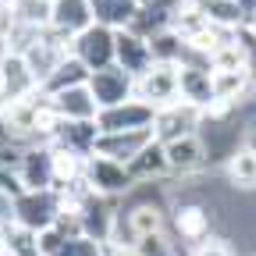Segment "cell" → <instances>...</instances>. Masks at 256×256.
<instances>
[{
    "mask_svg": "<svg viewBox=\"0 0 256 256\" xmlns=\"http://www.w3.org/2000/svg\"><path fill=\"white\" fill-rule=\"evenodd\" d=\"M136 96L146 100V104H153L156 110L174 104V100H182V64L153 60L150 68L136 78Z\"/></svg>",
    "mask_w": 256,
    "mask_h": 256,
    "instance_id": "6da1fadb",
    "label": "cell"
},
{
    "mask_svg": "<svg viewBox=\"0 0 256 256\" xmlns=\"http://www.w3.org/2000/svg\"><path fill=\"white\" fill-rule=\"evenodd\" d=\"M60 217L57 210V192L54 188H40V192H22L18 200H11V220L32 232H46L54 228Z\"/></svg>",
    "mask_w": 256,
    "mask_h": 256,
    "instance_id": "7a4b0ae2",
    "label": "cell"
},
{
    "mask_svg": "<svg viewBox=\"0 0 256 256\" xmlns=\"http://www.w3.org/2000/svg\"><path fill=\"white\" fill-rule=\"evenodd\" d=\"M89 89L96 96V104H100V110H107V107L136 100V75L124 72L121 64H110V68H100L89 75Z\"/></svg>",
    "mask_w": 256,
    "mask_h": 256,
    "instance_id": "3957f363",
    "label": "cell"
},
{
    "mask_svg": "<svg viewBox=\"0 0 256 256\" xmlns=\"http://www.w3.org/2000/svg\"><path fill=\"white\" fill-rule=\"evenodd\" d=\"M200 124H203V110H200V107H192V104H185V100H174V104H168V107L156 110L153 139H156V142H174V139H182V136L200 132Z\"/></svg>",
    "mask_w": 256,
    "mask_h": 256,
    "instance_id": "277c9868",
    "label": "cell"
},
{
    "mask_svg": "<svg viewBox=\"0 0 256 256\" xmlns=\"http://www.w3.org/2000/svg\"><path fill=\"white\" fill-rule=\"evenodd\" d=\"M72 54L86 64L89 72H100V68H110L114 64V28L107 25H89L86 32L72 40Z\"/></svg>",
    "mask_w": 256,
    "mask_h": 256,
    "instance_id": "5b68a950",
    "label": "cell"
},
{
    "mask_svg": "<svg viewBox=\"0 0 256 256\" xmlns=\"http://www.w3.org/2000/svg\"><path fill=\"white\" fill-rule=\"evenodd\" d=\"M156 121V107L146 104V100H128V104H118V107H107L100 110L96 124L100 132H142V128H153Z\"/></svg>",
    "mask_w": 256,
    "mask_h": 256,
    "instance_id": "8992f818",
    "label": "cell"
},
{
    "mask_svg": "<svg viewBox=\"0 0 256 256\" xmlns=\"http://www.w3.org/2000/svg\"><path fill=\"white\" fill-rule=\"evenodd\" d=\"M86 178L100 196H128L136 188V178L128 171V164H118V160H107V156H89Z\"/></svg>",
    "mask_w": 256,
    "mask_h": 256,
    "instance_id": "52a82bcc",
    "label": "cell"
},
{
    "mask_svg": "<svg viewBox=\"0 0 256 256\" xmlns=\"http://www.w3.org/2000/svg\"><path fill=\"white\" fill-rule=\"evenodd\" d=\"M150 142H153V128H142V132H100L92 156H107V160H118V164H132Z\"/></svg>",
    "mask_w": 256,
    "mask_h": 256,
    "instance_id": "ba28073f",
    "label": "cell"
},
{
    "mask_svg": "<svg viewBox=\"0 0 256 256\" xmlns=\"http://www.w3.org/2000/svg\"><path fill=\"white\" fill-rule=\"evenodd\" d=\"M114 64H121L124 72H132L136 78L153 64L150 40H142L132 28H114Z\"/></svg>",
    "mask_w": 256,
    "mask_h": 256,
    "instance_id": "9c48e42d",
    "label": "cell"
},
{
    "mask_svg": "<svg viewBox=\"0 0 256 256\" xmlns=\"http://www.w3.org/2000/svg\"><path fill=\"white\" fill-rule=\"evenodd\" d=\"M89 25H96V14H92V0H54V22L50 28L64 40H75L78 32H86Z\"/></svg>",
    "mask_w": 256,
    "mask_h": 256,
    "instance_id": "30bf717a",
    "label": "cell"
},
{
    "mask_svg": "<svg viewBox=\"0 0 256 256\" xmlns=\"http://www.w3.org/2000/svg\"><path fill=\"white\" fill-rule=\"evenodd\" d=\"M164 150H168V164H171V171L182 174V178L203 171V168H206V160H210L206 142L200 139V132L182 136V139H174V142H164Z\"/></svg>",
    "mask_w": 256,
    "mask_h": 256,
    "instance_id": "8fae6325",
    "label": "cell"
},
{
    "mask_svg": "<svg viewBox=\"0 0 256 256\" xmlns=\"http://www.w3.org/2000/svg\"><path fill=\"white\" fill-rule=\"evenodd\" d=\"M214 214L217 210L206 206V203H182L174 210V232H178V238H185V242H206L210 232H214V220H217Z\"/></svg>",
    "mask_w": 256,
    "mask_h": 256,
    "instance_id": "7c38bea8",
    "label": "cell"
},
{
    "mask_svg": "<svg viewBox=\"0 0 256 256\" xmlns=\"http://www.w3.org/2000/svg\"><path fill=\"white\" fill-rule=\"evenodd\" d=\"M57 114L64 121H96L100 118V104H96V96L89 86H75V89H64V92H54L50 96Z\"/></svg>",
    "mask_w": 256,
    "mask_h": 256,
    "instance_id": "4fadbf2b",
    "label": "cell"
},
{
    "mask_svg": "<svg viewBox=\"0 0 256 256\" xmlns=\"http://www.w3.org/2000/svg\"><path fill=\"white\" fill-rule=\"evenodd\" d=\"M22 182L28 192H40V188H54V156H50V142L46 146H28L22 156Z\"/></svg>",
    "mask_w": 256,
    "mask_h": 256,
    "instance_id": "5bb4252c",
    "label": "cell"
},
{
    "mask_svg": "<svg viewBox=\"0 0 256 256\" xmlns=\"http://www.w3.org/2000/svg\"><path fill=\"white\" fill-rule=\"evenodd\" d=\"M96 139H100V124L96 121H60L57 136H54L57 146H68V150H75L82 156H92Z\"/></svg>",
    "mask_w": 256,
    "mask_h": 256,
    "instance_id": "9a60e30c",
    "label": "cell"
},
{
    "mask_svg": "<svg viewBox=\"0 0 256 256\" xmlns=\"http://www.w3.org/2000/svg\"><path fill=\"white\" fill-rule=\"evenodd\" d=\"M128 171H132V178L136 182H160L164 174H171V164H168V150H164V142H150L132 164H128Z\"/></svg>",
    "mask_w": 256,
    "mask_h": 256,
    "instance_id": "2e32d148",
    "label": "cell"
},
{
    "mask_svg": "<svg viewBox=\"0 0 256 256\" xmlns=\"http://www.w3.org/2000/svg\"><path fill=\"white\" fill-rule=\"evenodd\" d=\"M182 100L192 107H210L214 104V72L210 68H185L182 64Z\"/></svg>",
    "mask_w": 256,
    "mask_h": 256,
    "instance_id": "e0dca14e",
    "label": "cell"
},
{
    "mask_svg": "<svg viewBox=\"0 0 256 256\" xmlns=\"http://www.w3.org/2000/svg\"><path fill=\"white\" fill-rule=\"evenodd\" d=\"M50 156H54V188L86 178L89 156H82V153H75V150H68V146H57V142H50Z\"/></svg>",
    "mask_w": 256,
    "mask_h": 256,
    "instance_id": "ac0fdd59",
    "label": "cell"
},
{
    "mask_svg": "<svg viewBox=\"0 0 256 256\" xmlns=\"http://www.w3.org/2000/svg\"><path fill=\"white\" fill-rule=\"evenodd\" d=\"M89 68L75 57V54H68L60 64H57V72L46 78V86H43V92L46 96H54V92H64V89H75V86H89Z\"/></svg>",
    "mask_w": 256,
    "mask_h": 256,
    "instance_id": "d6986e66",
    "label": "cell"
},
{
    "mask_svg": "<svg viewBox=\"0 0 256 256\" xmlns=\"http://www.w3.org/2000/svg\"><path fill=\"white\" fill-rule=\"evenodd\" d=\"M11 18L18 25L46 32L54 22V0H11Z\"/></svg>",
    "mask_w": 256,
    "mask_h": 256,
    "instance_id": "ffe728a7",
    "label": "cell"
},
{
    "mask_svg": "<svg viewBox=\"0 0 256 256\" xmlns=\"http://www.w3.org/2000/svg\"><path fill=\"white\" fill-rule=\"evenodd\" d=\"M196 8L206 14L210 25H224V28H246L249 18L235 0H196Z\"/></svg>",
    "mask_w": 256,
    "mask_h": 256,
    "instance_id": "44dd1931",
    "label": "cell"
},
{
    "mask_svg": "<svg viewBox=\"0 0 256 256\" xmlns=\"http://www.w3.org/2000/svg\"><path fill=\"white\" fill-rule=\"evenodd\" d=\"M252 86L249 72L246 68H235V72H214V100H224V104H242L246 89Z\"/></svg>",
    "mask_w": 256,
    "mask_h": 256,
    "instance_id": "7402d4cb",
    "label": "cell"
},
{
    "mask_svg": "<svg viewBox=\"0 0 256 256\" xmlns=\"http://www.w3.org/2000/svg\"><path fill=\"white\" fill-rule=\"evenodd\" d=\"M224 174H228V185L235 188H256V153L238 146L224 164Z\"/></svg>",
    "mask_w": 256,
    "mask_h": 256,
    "instance_id": "603a6c76",
    "label": "cell"
},
{
    "mask_svg": "<svg viewBox=\"0 0 256 256\" xmlns=\"http://www.w3.org/2000/svg\"><path fill=\"white\" fill-rule=\"evenodd\" d=\"M150 50H153V60H171V64H182V54H185V36L178 28H164L150 40Z\"/></svg>",
    "mask_w": 256,
    "mask_h": 256,
    "instance_id": "cb8c5ba5",
    "label": "cell"
},
{
    "mask_svg": "<svg viewBox=\"0 0 256 256\" xmlns=\"http://www.w3.org/2000/svg\"><path fill=\"white\" fill-rule=\"evenodd\" d=\"M8 252H11V256H43V249H40V232L22 228V224L8 220Z\"/></svg>",
    "mask_w": 256,
    "mask_h": 256,
    "instance_id": "d4e9b609",
    "label": "cell"
},
{
    "mask_svg": "<svg viewBox=\"0 0 256 256\" xmlns=\"http://www.w3.org/2000/svg\"><path fill=\"white\" fill-rule=\"evenodd\" d=\"M136 252L139 256H178L174 242H168V232H160V235H142L136 242Z\"/></svg>",
    "mask_w": 256,
    "mask_h": 256,
    "instance_id": "484cf974",
    "label": "cell"
},
{
    "mask_svg": "<svg viewBox=\"0 0 256 256\" xmlns=\"http://www.w3.org/2000/svg\"><path fill=\"white\" fill-rule=\"evenodd\" d=\"M22 192H28L25 188V182H22V171L18 168H0V200H18Z\"/></svg>",
    "mask_w": 256,
    "mask_h": 256,
    "instance_id": "4316f807",
    "label": "cell"
},
{
    "mask_svg": "<svg viewBox=\"0 0 256 256\" xmlns=\"http://www.w3.org/2000/svg\"><path fill=\"white\" fill-rule=\"evenodd\" d=\"M60 256H104V242H96L89 235H78V238H68L60 249Z\"/></svg>",
    "mask_w": 256,
    "mask_h": 256,
    "instance_id": "83f0119b",
    "label": "cell"
},
{
    "mask_svg": "<svg viewBox=\"0 0 256 256\" xmlns=\"http://www.w3.org/2000/svg\"><path fill=\"white\" fill-rule=\"evenodd\" d=\"M238 36H242V43L249 46L246 72H249V78H252V86H256V36H252V28H249V25H246V28H238Z\"/></svg>",
    "mask_w": 256,
    "mask_h": 256,
    "instance_id": "f1b7e54d",
    "label": "cell"
},
{
    "mask_svg": "<svg viewBox=\"0 0 256 256\" xmlns=\"http://www.w3.org/2000/svg\"><path fill=\"white\" fill-rule=\"evenodd\" d=\"M242 146L256 153V118H246L242 121Z\"/></svg>",
    "mask_w": 256,
    "mask_h": 256,
    "instance_id": "f546056e",
    "label": "cell"
},
{
    "mask_svg": "<svg viewBox=\"0 0 256 256\" xmlns=\"http://www.w3.org/2000/svg\"><path fill=\"white\" fill-rule=\"evenodd\" d=\"M196 256H232V249L224 246V242H203Z\"/></svg>",
    "mask_w": 256,
    "mask_h": 256,
    "instance_id": "4dcf8cb0",
    "label": "cell"
},
{
    "mask_svg": "<svg viewBox=\"0 0 256 256\" xmlns=\"http://www.w3.org/2000/svg\"><path fill=\"white\" fill-rule=\"evenodd\" d=\"M104 256H139L136 249H128V246H114V242H104Z\"/></svg>",
    "mask_w": 256,
    "mask_h": 256,
    "instance_id": "1f68e13d",
    "label": "cell"
},
{
    "mask_svg": "<svg viewBox=\"0 0 256 256\" xmlns=\"http://www.w3.org/2000/svg\"><path fill=\"white\" fill-rule=\"evenodd\" d=\"M8 252V220H0V256Z\"/></svg>",
    "mask_w": 256,
    "mask_h": 256,
    "instance_id": "d6a6232c",
    "label": "cell"
},
{
    "mask_svg": "<svg viewBox=\"0 0 256 256\" xmlns=\"http://www.w3.org/2000/svg\"><path fill=\"white\" fill-rule=\"evenodd\" d=\"M139 8H156V4H164V0H136Z\"/></svg>",
    "mask_w": 256,
    "mask_h": 256,
    "instance_id": "836d02e7",
    "label": "cell"
},
{
    "mask_svg": "<svg viewBox=\"0 0 256 256\" xmlns=\"http://www.w3.org/2000/svg\"><path fill=\"white\" fill-rule=\"evenodd\" d=\"M249 28H252V36H256V14H252V18H249Z\"/></svg>",
    "mask_w": 256,
    "mask_h": 256,
    "instance_id": "e575fe53",
    "label": "cell"
}]
</instances>
